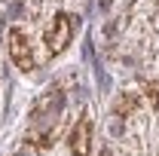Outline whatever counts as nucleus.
Segmentation results:
<instances>
[{
    "mask_svg": "<svg viewBox=\"0 0 159 156\" xmlns=\"http://www.w3.org/2000/svg\"><path fill=\"white\" fill-rule=\"evenodd\" d=\"M61 113H64V92L61 89H49L43 98L34 101L31 107V119H28V141L37 144L40 150L52 147L55 132H58Z\"/></svg>",
    "mask_w": 159,
    "mask_h": 156,
    "instance_id": "1",
    "label": "nucleus"
},
{
    "mask_svg": "<svg viewBox=\"0 0 159 156\" xmlns=\"http://www.w3.org/2000/svg\"><path fill=\"white\" fill-rule=\"evenodd\" d=\"M77 28H80V19H74L70 12H58V16L52 19V25L46 28V34H43L46 52H49V55H61V52L70 46Z\"/></svg>",
    "mask_w": 159,
    "mask_h": 156,
    "instance_id": "2",
    "label": "nucleus"
},
{
    "mask_svg": "<svg viewBox=\"0 0 159 156\" xmlns=\"http://www.w3.org/2000/svg\"><path fill=\"white\" fill-rule=\"evenodd\" d=\"M92 132H95V122L89 113H83L77 119V126L70 129V138H67L74 156H92Z\"/></svg>",
    "mask_w": 159,
    "mask_h": 156,
    "instance_id": "3",
    "label": "nucleus"
},
{
    "mask_svg": "<svg viewBox=\"0 0 159 156\" xmlns=\"http://www.w3.org/2000/svg\"><path fill=\"white\" fill-rule=\"evenodd\" d=\"M9 55H12V61H16V67L19 71H34V52H31V40H28V34L21 31V28H12L9 31Z\"/></svg>",
    "mask_w": 159,
    "mask_h": 156,
    "instance_id": "4",
    "label": "nucleus"
},
{
    "mask_svg": "<svg viewBox=\"0 0 159 156\" xmlns=\"http://www.w3.org/2000/svg\"><path fill=\"white\" fill-rule=\"evenodd\" d=\"M138 107H141V98L135 92H122L113 104V117H132V113H138Z\"/></svg>",
    "mask_w": 159,
    "mask_h": 156,
    "instance_id": "5",
    "label": "nucleus"
},
{
    "mask_svg": "<svg viewBox=\"0 0 159 156\" xmlns=\"http://www.w3.org/2000/svg\"><path fill=\"white\" fill-rule=\"evenodd\" d=\"M144 95H147V101L159 110V83H144Z\"/></svg>",
    "mask_w": 159,
    "mask_h": 156,
    "instance_id": "6",
    "label": "nucleus"
},
{
    "mask_svg": "<svg viewBox=\"0 0 159 156\" xmlns=\"http://www.w3.org/2000/svg\"><path fill=\"white\" fill-rule=\"evenodd\" d=\"M16 156H31V150H28V147H25V150H19V153Z\"/></svg>",
    "mask_w": 159,
    "mask_h": 156,
    "instance_id": "7",
    "label": "nucleus"
}]
</instances>
